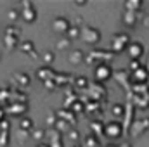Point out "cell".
<instances>
[{
    "instance_id": "6da1fadb",
    "label": "cell",
    "mask_w": 149,
    "mask_h": 147,
    "mask_svg": "<svg viewBox=\"0 0 149 147\" xmlns=\"http://www.w3.org/2000/svg\"><path fill=\"white\" fill-rule=\"evenodd\" d=\"M113 59H114V54L111 50H102V49H94L92 52L85 54V61L87 64H92V66H97V64H109Z\"/></svg>"
},
{
    "instance_id": "7a4b0ae2",
    "label": "cell",
    "mask_w": 149,
    "mask_h": 147,
    "mask_svg": "<svg viewBox=\"0 0 149 147\" xmlns=\"http://www.w3.org/2000/svg\"><path fill=\"white\" fill-rule=\"evenodd\" d=\"M87 99L83 101H92V102H104L108 99V90L102 83L97 81H90V85L87 87Z\"/></svg>"
},
{
    "instance_id": "3957f363",
    "label": "cell",
    "mask_w": 149,
    "mask_h": 147,
    "mask_svg": "<svg viewBox=\"0 0 149 147\" xmlns=\"http://www.w3.org/2000/svg\"><path fill=\"white\" fill-rule=\"evenodd\" d=\"M132 42V38L128 33H125V31H120V33H114L111 38V50L114 55H118V54H123L125 50H127V47H128V43Z\"/></svg>"
},
{
    "instance_id": "277c9868",
    "label": "cell",
    "mask_w": 149,
    "mask_h": 147,
    "mask_svg": "<svg viewBox=\"0 0 149 147\" xmlns=\"http://www.w3.org/2000/svg\"><path fill=\"white\" fill-rule=\"evenodd\" d=\"M101 38H102V33H101V30L95 28V26L83 24V26L80 28V40H83V42L88 43V45H97V43L101 42Z\"/></svg>"
},
{
    "instance_id": "5b68a950",
    "label": "cell",
    "mask_w": 149,
    "mask_h": 147,
    "mask_svg": "<svg viewBox=\"0 0 149 147\" xmlns=\"http://www.w3.org/2000/svg\"><path fill=\"white\" fill-rule=\"evenodd\" d=\"M19 37H21V30L14 24H9L5 28V42H3V47L7 52H12L14 49H17L19 45Z\"/></svg>"
},
{
    "instance_id": "8992f818",
    "label": "cell",
    "mask_w": 149,
    "mask_h": 147,
    "mask_svg": "<svg viewBox=\"0 0 149 147\" xmlns=\"http://www.w3.org/2000/svg\"><path fill=\"white\" fill-rule=\"evenodd\" d=\"M104 137L109 139V140H120L125 137V130H123V125L121 121H108L104 123Z\"/></svg>"
},
{
    "instance_id": "52a82bcc",
    "label": "cell",
    "mask_w": 149,
    "mask_h": 147,
    "mask_svg": "<svg viewBox=\"0 0 149 147\" xmlns=\"http://www.w3.org/2000/svg\"><path fill=\"white\" fill-rule=\"evenodd\" d=\"M19 17L26 23V24H31V23H35L38 17V12H37V7H35V3L33 2H30V0H24V2H21V10H19Z\"/></svg>"
},
{
    "instance_id": "ba28073f",
    "label": "cell",
    "mask_w": 149,
    "mask_h": 147,
    "mask_svg": "<svg viewBox=\"0 0 149 147\" xmlns=\"http://www.w3.org/2000/svg\"><path fill=\"white\" fill-rule=\"evenodd\" d=\"M146 132H149V118L148 116L139 118V119H135V121L132 123V126H130V130H128V137L139 139V137H142Z\"/></svg>"
},
{
    "instance_id": "9c48e42d",
    "label": "cell",
    "mask_w": 149,
    "mask_h": 147,
    "mask_svg": "<svg viewBox=\"0 0 149 147\" xmlns=\"http://www.w3.org/2000/svg\"><path fill=\"white\" fill-rule=\"evenodd\" d=\"M113 73H114V69L111 68V64H97L94 68V78H95V81L102 83V85L111 80Z\"/></svg>"
},
{
    "instance_id": "30bf717a",
    "label": "cell",
    "mask_w": 149,
    "mask_h": 147,
    "mask_svg": "<svg viewBox=\"0 0 149 147\" xmlns=\"http://www.w3.org/2000/svg\"><path fill=\"white\" fill-rule=\"evenodd\" d=\"M123 106H125V112H123V118H121V125H123L125 135H128V130H130L132 123L135 121V107H134V104L130 102V99H127V102H125Z\"/></svg>"
},
{
    "instance_id": "8fae6325",
    "label": "cell",
    "mask_w": 149,
    "mask_h": 147,
    "mask_svg": "<svg viewBox=\"0 0 149 147\" xmlns=\"http://www.w3.org/2000/svg\"><path fill=\"white\" fill-rule=\"evenodd\" d=\"M127 99H130V102L134 104L135 111L137 109H149V90L144 94H139V95H134L132 92H127Z\"/></svg>"
},
{
    "instance_id": "7c38bea8",
    "label": "cell",
    "mask_w": 149,
    "mask_h": 147,
    "mask_svg": "<svg viewBox=\"0 0 149 147\" xmlns=\"http://www.w3.org/2000/svg\"><path fill=\"white\" fill-rule=\"evenodd\" d=\"M5 114H9V116H14V118H23V116H26V112H28V104H19V102H9L5 107Z\"/></svg>"
},
{
    "instance_id": "4fadbf2b",
    "label": "cell",
    "mask_w": 149,
    "mask_h": 147,
    "mask_svg": "<svg viewBox=\"0 0 149 147\" xmlns=\"http://www.w3.org/2000/svg\"><path fill=\"white\" fill-rule=\"evenodd\" d=\"M70 26H71V21H70V17H66V16H57V17L52 21V30H54V33H57V35H66L68 30H70Z\"/></svg>"
},
{
    "instance_id": "5bb4252c",
    "label": "cell",
    "mask_w": 149,
    "mask_h": 147,
    "mask_svg": "<svg viewBox=\"0 0 149 147\" xmlns=\"http://www.w3.org/2000/svg\"><path fill=\"white\" fill-rule=\"evenodd\" d=\"M45 144L49 147H64V140L59 132H56L54 128H49L45 130Z\"/></svg>"
},
{
    "instance_id": "9a60e30c",
    "label": "cell",
    "mask_w": 149,
    "mask_h": 147,
    "mask_svg": "<svg viewBox=\"0 0 149 147\" xmlns=\"http://www.w3.org/2000/svg\"><path fill=\"white\" fill-rule=\"evenodd\" d=\"M10 81H12V85H16V87L21 90V88L30 87V83H31V76H30L28 73H24V71H14L12 76H10Z\"/></svg>"
},
{
    "instance_id": "2e32d148",
    "label": "cell",
    "mask_w": 149,
    "mask_h": 147,
    "mask_svg": "<svg viewBox=\"0 0 149 147\" xmlns=\"http://www.w3.org/2000/svg\"><path fill=\"white\" fill-rule=\"evenodd\" d=\"M127 52H128L130 61H141V59H142V55H144V45H142L141 42L134 40V42H130V43H128Z\"/></svg>"
},
{
    "instance_id": "e0dca14e",
    "label": "cell",
    "mask_w": 149,
    "mask_h": 147,
    "mask_svg": "<svg viewBox=\"0 0 149 147\" xmlns=\"http://www.w3.org/2000/svg\"><path fill=\"white\" fill-rule=\"evenodd\" d=\"M113 78H114L127 92L130 90L132 81H130V73H128V69H118V71H114V73H113Z\"/></svg>"
},
{
    "instance_id": "ac0fdd59",
    "label": "cell",
    "mask_w": 149,
    "mask_h": 147,
    "mask_svg": "<svg viewBox=\"0 0 149 147\" xmlns=\"http://www.w3.org/2000/svg\"><path fill=\"white\" fill-rule=\"evenodd\" d=\"M141 21V12H132V10H125L121 16V23L127 28H135Z\"/></svg>"
},
{
    "instance_id": "d6986e66",
    "label": "cell",
    "mask_w": 149,
    "mask_h": 147,
    "mask_svg": "<svg viewBox=\"0 0 149 147\" xmlns=\"http://www.w3.org/2000/svg\"><path fill=\"white\" fill-rule=\"evenodd\" d=\"M148 78H149V73L144 66L139 68L137 71L130 73V81H132V85H144V83L148 81Z\"/></svg>"
},
{
    "instance_id": "ffe728a7",
    "label": "cell",
    "mask_w": 149,
    "mask_h": 147,
    "mask_svg": "<svg viewBox=\"0 0 149 147\" xmlns=\"http://www.w3.org/2000/svg\"><path fill=\"white\" fill-rule=\"evenodd\" d=\"M73 74L71 73H57L54 74V78H52V81L56 83V87L59 88V87H68V85H71L73 83Z\"/></svg>"
},
{
    "instance_id": "44dd1931",
    "label": "cell",
    "mask_w": 149,
    "mask_h": 147,
    "mask_svg": "<svg viewBox=\"0 0 149 147\" xmlns=\"http://www.w3.org/2000/svg\"><path fill=\"white\" fill-rule=\"evenodd\" d=\"M17 49L23 52V54H26L28 57H33V59H37V49H35V43L31 42V40H23V42H19V45H17Z\"/></svg>"
},
{
    "instance_id": "7402d4cb",
    "label": "cell",
    "mask_w": 149,
    "mask_h": 147,
    "mask_svg": "<svg viewBox=\"0 0 149 147\" xmlns=\"http://www.w3.org/2000/svg\"><path fill=\"white\" fill-rule=\"evenodd\" d=\"M83 61H85V52H83L81 49L70 50V54H68V62H70L71 66H80Z\"/></svg>"
},
{
    "instance_id": "603a6c76",
    "label": "cell",
    "mask_w": 149,
    "mask_h": 147,
    "mask_svg": "<svg viewBox=\"0 0 149 147\" xmlns=\"http://www.w3.org/2000/svg\"><path fill=\"white\" fill-rule=\"evenodd\" d=\"M56 112V116H57V119H63V121H66L70 126H73V125H76V116H74L73 112L70 109H57V111H54Z\"/></svg>"
},
{
    "instance_id": "cb8c5ba5",
    "label": "cell",
    "mask_w": 149,
    "mask_h": 147,
    "mask_svg": "<svg viewBox=\"0 0 149 147\" xmlns=\"http://www.w3.org/2000/svg\"><path fill=\"white\" fill-rule=\"evenodd\" d=\"M54 74H56V71L50 66H42V68H38V71H37V78L40 81H47V80H52Z\"/></svg>"
},
{
    "instance_id": "d4e9b609",
    "label": "cell",
    "mask_w": 149,
    "mask_h": 147,
    "mask_svg": "<svg viewBox=\"0 0 149 147\" xmlns=\"http://www.w3.org/2000/svg\"><path fill=\"white\" fill-rule=\"evenodd\" d=\"M90 133L95 135L99 140H101V137H104V125H102L101 119H94L90 123Z\"/></svg>"
},
{
    "instance_id": "484cf974",
    "label": "cell",
    "mask_w": 149,
    "mask_h": 147,
    "mask_svg": "<svg viewBox=\"0 0 149 147\" xmlns=\"http://www.w3.org/2000/svg\"><path fill=\"white\" fill-rule=\"evenodd\" d=\"M73 85L74 88H78V90H87V87L90 85V81H88V78L87 76H83V74H78V76H74L73 78Z\"/></svg>"
},
{
    "instance_id": "4316f807",
    "label": "cell",
    "mask_w": 149,
    "mask_h": 147,
    "mask_svg": "<svg viewBox=\"0 0 149 147\" xmlns=\"http://www.w3.org/2000/svg\"><path fill=\"white\" fill-rule=\"evenodd\" d=\"M19 130H24V132H33L35 130V121L28 116H23L19 118Z\"/></svg>"
},
{
    "instance_id": "83f0119b",
    "label": "cell",
    "mask_w": 149,
    "mask_h": 147,
    "mask_svg": "<svg viewBox=\"0 0 149 147\" xmlns=\"http://www.w3.org/2000/svg\"><path fill=\"white\" fill-rule=\"evenodd\" d=\"M81 147H101V140H99L95 135L88 133V135H85V137H83Z\"/></svg>"
},
{
    "instance_id": "f1b7e54d",
    "label": "cell",
    "mask_w": 149,
    "mask_h": 147,
    "mask_svg": "<svg viewBox=\"0 0 149 147\" xmlns=\"http://www.w3.org/2000/svg\"><path fill=\"white\" fill-rule=\"evenodd\" d=\"M142 7H144V2H141V0H127V2H125V10L141 12Z\"/></svg>"
},
{
    "instance_id": "f546056e",
    "label": "cell",
    "mask_w": 149,
    "mask_h": 147,
    "mask_svg": "<svg viewBox=\"0 0 149 147\" xmlns=\"http://www.w3.org/2000/svg\"><path fill=\"white\" fill-rule=\"evenodd\" d=\"M70 111L73 112L74 116H76V114H83V112H85V102H83L81 99H76L73 104L70 106Z\"/></svg>"
},
{
    "instance_id": "4dcf8cb0",
    "label": "cell",
    "mask_w": 149,
    "mask_h": 147,
    "mask_svg": "<svg viewBox=\"0 0 149 147\" xmlns=\"http://www.w3.org/2000/svg\"><path fill=\"white\" fill-rule=\"evenodd\" d=\"M123 112H125V106L123 104H114L111 107V114H113V118H114V121H121Z\"/></svg>"
},
{
    "instance_id": "1f68e13d",
    "label": "cell",
    "mask_w": 149,
    "mask_h": 147,
    "mask_svg": "<svg viewBox=\"0 0 149 147\" xmlns=\"http://www.w3.org/2000/svg\"><path fill=\"white\" fill-rule=\"evenodd\" d=\"M30 139H31V140H35L37 144H42V142L45 140V130H43V128H35V130L31 132Z\"/></svg>"
},
{
    "instance_id": "d6a6232c",
    "label": "cell",
    "mask_w": 149,
    "mask_h": 147,
    "mask_svg": "<svg viewBox=\"0 0 149 147\" xmlns=\"http://www.w3.org/2000/svg\"><path fill=\"white\" fill-rule=\"evenodd\" d=\"M54 61H56V54H54L52 50H45V52L42 54V62H43V66H52Z\"/></svg>"
},
{
    "instance_id": "836d02e7",
    "label": "cell",
    "mask_w": 149,
    "mask_h": 147,
    "mask_svg": "<svg viewBox=\"0 0 149 147\" xmlns=\"http://www.w3.org/2000/svg\"><path fill=\"white\" fill-rule=\"evenodd\" d=\"M70 49H71V42H70L68 38H61V40L56 42V50L66 52V50H70Z\"/></svg>"
},
{
    "instance_id": "e575fe53",
    "label": "cell",
    "mask_w": 149,
    "mask_h": 147,
    "mask_svg": "<svg viewBox=\"0 0 149 147\" xmlns=\"http://www.w3.org/2000/svg\"><path fill=\"white\" fill-rule=\"evenodd\" d=\"M66 95H68V97H66V101H64V109H70V106L73 104L76 99H80V97L76 95V92H73V88H68V90H66Z\"/></svg>"
},
{
    "instance_id": "d590c367",
    "label": "cell",
    "mask_w": 149,
    "mask_h": 147,
    "mask_svg": "<svg viewBox=\"0 0 149 147\" xmlns=\"http://www.w3.org/2000/svg\"><path fill=\"white\" fill-rule=\"evenodd\" d=\"M66 139H68V140H71L73 144H78V142L81 140V133H80L76 128H71V130L66 133Z\"/></svg>"
},
{
    "instance_id": "8d00e7d4",
    "label": "cell",
    "mask_w": 149,
    "mask_h": 147,
    "mask_svg": "<svg viewBox=\"0 0 149 147\" xmlns=\"http://www.w3.org/2000/svg\"><path fill=\"white\" fill-rule=\"evenodd\" d=\"M5 16H7V19H9V23L10 24H14L16 21H19V9H9L7 12H5Z\"/></svg>"
},
{
    "instance_id": "74e56055",
    "label": "cell",
    "mask_w": 149,
    "mask_h": 147,
    "mask_svg": "<svg viewBox=\"0 0 149 147\" xmlns=\"http://www.w3.org/2000/svg\"><path fill=\"white\" fill-rule=\"evenodd\" d=\"M30 135H31V132H24V130H19V128H17V132H16V139H17L19 144L28 142V140H30Z\"/></svg>"
},
{
    "instance_id": "f35d334b",
    "label": "cell",
    "mask_w": 149,
    "mask_h": 147,
    "mask_svg": "<svg viewBox=\"0 0 149 147\" xmlns=\"http://www.w3.org/2000/svg\"><path fill=\"white\" fill-rule=\"evenodd\" d=\"M66 35H68L66 38H68L70 42H73V40H76V38H80V28H78V26H73V24H71Z\"/></svg>"
},
{
    "instance_id": "ab89813d",
    "label": "cell",
    "mask_w": 149,
    "mask_h": 147,
    "mask_svg": "<svg viewBox=\"0 0 149 147\" xmlns=\"http://www.w3.org/2000/svg\"><path fill=\"white\" fill-rule=\"evenodd\" d=\"M10 144V132H0V147H9Z\"/></svg>"
},
{
    "instance_id": "60d3db41",
    "label": "cell",
    "mask_w": 149,
    "mask_h": 147,
    "mask_svg": "<svg viewBox=\"0 0 149 147\" xmlns=\"http://www.w3.org/2000/svg\"><path fill=\"white\" fill-rule=\"evenodd\" d=\"M139 68H142V62H141V61H130V62H128V73H134V71H137Z\"/></svg>"
},
{
    "instance_id": "b9f144b4",
    "label": "cell",
    "mask_w": 149,
    "mask_h": 147,
    "mask_svg": "<svg viewBox=\"0 0 149 147\" xmlns=\"http://www.w3.org/2000/svg\"><path fill=\"white\" fill-rule=\"evenodd\" d=\"M42 85H43V88H45V90H49V92H56V90H57V87H56V83H54L52 80L42 81Z\"/></svg>"
},
{
    "instance_id": "7bdbcfd3",
    "label": "cell",
    "mask_w": 149,
    "mask_h": 147,
    "mask_svg": "<svg viewBox=\"0 0 149 147\" xmlns=\"http://www.w3.org/2000/svg\"><path fill=\"white\" fill-rule=\"evenodd\" d=\"M45 119H47V125H49L50 128H54V125H56V121H57V116H56V112L52 111V112H49V114H47V118H45Z\"/></svg>"
},
{
    "instance_id": "ee69618b",
    "label": "cell",
    "mask_w": 149,
    "mask_h": 147,
    "mask_svg": "<svg viewBox=\"0 0 149 147\" xmlns=\"http://www.w3.org/2000/svg\"><path fill=\"white\" fill-rule=\"evenodd\" d=\"M0 132H10V121L9 119L0 121Z\"/></svg>"
},
{
    "instance_id": "f6af8a7d",
    "label": "cell",
    "mask_w": 149,
    "mask_h": 147,
    "mask_svg": "<svg viewBox=\"0 0 149 147\" xmlns=\"http://www.w3.org/2000/svg\"><path fill=\"white\" fill-rule=\"evenodd\" d=\"M142 66H144V68L148 69V73H149V54L146 55V61H144V64H142Z\"/></svg>"
},
{
    "instance_id": "bcb514c9",
    "label": "cell",
    "mask_w": 149,
    "mask_h": 147,
    "mask_svg": "<svg viewBox=\"0 0 149 147\" xmlns=\"http://www.w3.org/2000/svg\"><path fill=\"white\" fill-rule=\"evenodd\" d=\"M118 147H132V144H130L128 140H123V142H121V144H120Z\"/></svg>"
},
{
    "instance_id": "7dc6e473",
    "label": "cell",
    "mask_w": 149,
    "mask_h": 147,
    "mask_svg": "<svg viewBox=\"0 0 149 147\" xmlns=\"http://www.w3.org/2000/svg\"><path fill=\"white\" fill-rule=\"evenodd\" d=\"M3 119H5V111L0 107V121H3Z\"/></svg>"
},
{
    "instance_id": "c3c4849f",
    "label": "cell",
    "mask_w": 149,
    "mask_h": 147,
    "mask_svg": "<svg viewBox=\"0 0 149 147\" xmlns=\"http://www.w3.org/2000/svg\"><path fill=\"white\" fill-rule=\"evenodd\" d=\"M74 5H78V7H83V5H87V2H74Z\"/></svg>"
},
{
    "instance_id": "681fc988",
    "label": "cell",
    "mask_w": 149,
    "mask_h": 147,
    "mask_svg": "<svg viewBox=\"0 0 149 147\" xmlns=\"http://www.w3.org/2000/svg\"><path fill=\"white\" fill-rule=\"evenodd\" d=\"M35 147H49V146H47L45 142H42V144H37V146H35Z\"/></svg>"
},
{
    "instance_id": "f907efd6",
    "label": "cell",
    "mask_w": 149,
    "mask_h": 147,
    "mask_svg": "<svg viewBox=\"0 0 149 147\" xmlns=\"http://www.w3.org/2000/svg\"><path fill=\"white\" fill-rule=\"evenodd\" d=\"M71 147H81V144L78 142V144H73V146H71Z\"/></svg>"
},
{
    "instance_id": "816d5d0a",
    "label": "cell",
    "mask_w": 149,
    "mask_h": 147,
    "mask_svg": "<svg viewBox=\"0 0 149 147\" xmlns=\"http://www.w3.org/2000/svg\"><path fill=\"white\" fill-rule=\"evenodd\" d=\"M106 147H118V146H116V144H108Z\"/></svg>"
},
{
    "instance_id": "f5cc1de1",
    "label": "cell",
    "mask_w": 149,
    "mask_h": 147,
    "mask_svg": "<svg viewBox=\"0 0 149 147\" xmlns=\"http://www.w3.org/2000/svg\"><path fill=\"white\" fill-rule=\"evenodd\" d=\"M146 85H148V88H149V78H148V81H146Z\"/></svg>"
},
{
    "instance_id": "db71d44e",
    "label": "cell",
    "mask_w": 149,
    "mask_h": 147,
    "mask_svg": "<svg viewBox=\"0 0 149 147\" xmlns=\"http://www.w3.org/2000/svg\"><path fill=\"white\" fill-rule=\"evenodd\" d=\"M0 59H2V54H0Z\"/></svg>"
},
{
    "instance_id": "11a10c76",
    "label": "cell",
    "mask_w": 149,
    "mask_h": 147,
    "mask_svg": "<svg viewBox=\"0 0 149 147\" xmlns=\"http://www.w3.org/2000/svg\"><path fill=\"white\" fill-rule=\"evenodd\" d=\"M148 23H149V19H148Z\"/></svg>"
}]
</instances>
